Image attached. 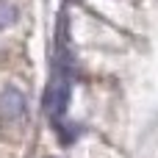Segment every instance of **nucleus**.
Segmentation results:
<instances>
[{
    "label": "nucleus",
    "mask_w": 158,
    "mask_h": 158,
    "mask_svg": "<svg viewBox=\"0 0 158 158\" xmlns=\"http://www.w3.org/2000/svg\"><path fill=\"white\" fill-rule=\"evenodd\" d=\"M25 94L14 86H3L0 89V119L6 122H17L25 117Z\"/></svg>",
    "instance_id": "1"
},
{
    "label": "nucleus",
    "mask_w": 158,
    "mask_h": 158,
    "mask_svg": "<svg viewBox=\"0 0 158 158\" xmlns=\"http://www.w3.org/2000/svg\"><path fill=\"white\" fill-rule=\"evenodd\" d=\"M17 19H19V11H17V6H14V3H8V0H0V31L11 28Z\"/></svg>",
    "instance_id": "2"
}]
</instances>
